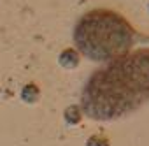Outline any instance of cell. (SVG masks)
Returning <instances> with one entry per match:
<instances>
[{
  "label": "cell",
  "instance_id": "cell-2",
  "mask_svg": "<svg viewBox=\"0 0 149 146\" xmlns=\"http://www.w3.org/2000/svg\"><path fill=\"white\" fill-rule=\"evenodd\" d=\"M133 41L135 30L130 21L111 9L86 13L74 30L77 51L95 62H107L128 53Z\"/></svg>",
  "mask_w": 149,
  "mask_h": 146
},
{
  "label": "cell",
  "instance_id": "cell-3",
  "mask_svg": "<svg viewBox=\"0 0 149 146\" xmlns=\"http://www.w3.org/2000/svg\"><path fill=\"white\" fill-rule=\"evenodd\" d=\"M58 62L61 67L65 69H74V67H77L79 65V53L76 49H72V48H67L60 53L58 56Z\"/></svg>",
  "mask_w": 149,
  "mask_h": 146
},
{
  "label": "cell",
  "instance_id": "cell-4",
  "mask_svg": "<svg viewBox=\"0 0 149 146\" xmlns=\"http://www.w3.org/2000/svg\"><path fill=\"white\" fill-rule=\"evenodd\" d=\"M39 97H40V90L35 83H28V85L23 86V90H21V100L23 102L33 104V102L39 100Z\"/></svg>",
  "mask_w": 149,
  "mask_h": 146
},
{
  "label": "cell",
  "instance_id": "cell-6",
  "mask_svg": "<svg viewBox=\"0 0 149 146\" xmlns=\"http://www.w3.org/2000/svg\"><path fill=\"white\" fill-rule=\"evenodd\" d=\"M86 146H109V141L104 135H91L86 142Z\"/></svg>",
  "mask_w": 149,
  "mask_h": 146
},
{
  "label": "cell",
  "instance_id": "cell-1",
  "mask_svg": "<svg viewBox=\"0 0 149 146\" xmlns=\"http://www.w3.org/2000/svg\"><path fill=\"white\" fill-rule=\"evenodd\" d=\"M149 100V49L128 51L95 70L81 95V111L91 120H118Z\"/></svg>",
  "mask_w": 149,
  "mask_h": 146
},
{
  "label": "cell",
  "instance_id": "cell-5",
  "mask_svg": "<svg viewBox=\"0 0 149 146\" xmlns=\"http://www.w3.org/2000/svg\"><path fill=\"white\" fill-rule=\"evenodd\" d=\"M63 116H65V121L68 125H77L81 121V118H83V111L77 106H70V107L65 109V114Z\"/></svg>",
  "mask_w": 149,
  "mask_h": 146
}]
</instances>
